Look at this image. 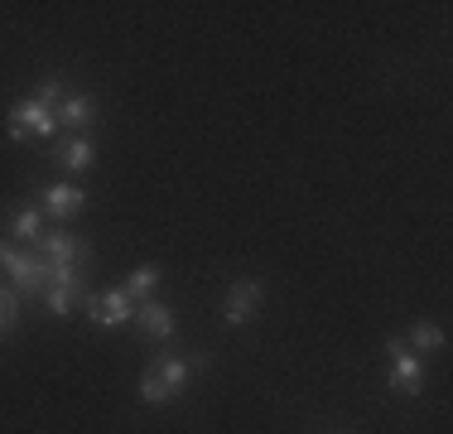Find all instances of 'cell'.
Wrapping results in <instances>:
<instances>
[{"mask_svg":"<svg viewBox=\"0 0 453 434\" xmlns=\"http://www.w3.org/2000/svg\"><path fill=\"white\" fill-rule=\"evenodd\" d=\"M82 295H88V290H44V299H39V304H44L53 319H68V314L78 309Z\"/></svg>","mask_w":453,"mask_h":434,"instance_id":"16","label":"cell"},{"mask_svg":"<svg viewBox=\"0 0 453 434\" xmlns=\"http://www.w3.org/2000/svg\"><path fill=\"white\" fill-rule=\"evenodd\" d=\"M401 338H405V347H410L415 357H439V353L449 347V333L439 329V323H429V319L410 323V329L401 333Z\"/></svg>","mask_w":453,"mask_h":434,"instance_id":"11","label":"cell"},{"mask_svg":"<svg viewBox=\"0 0 453 434\" xmlns=\"http://www.w3.org/2000/svg\"><path fill=\"white\" fill-rule=\"evenodd\" d=\"M212 357L208 353H159L155 362L140 372V406H169L193 372H208Z\"/></svg>","mask_w":453,"mask_h":434,"instance_id":"1","label":"cell"},{"mask_svg":"<svg viewBox=\"0 0 453 434\" xmlns=\"http://www.w3.org/2000/svg\"><path fill=\"white\" fill-rule=\"evenodd\" d=\"M96 116H102V102H96L92 92H68L63 97V106H58V130H68V136H82V130H92L96 126Z\"/></svg>","mask_w":453,"mask_h":434,"instance_id":"10","label":"cell"},{"mask_svg":"<svg viewBox=\"0 0 453 434\" xmlns=\"http://www.w3.org/2000/svg\"><path fill=\"white\" fill-rule=\"evenodd\" d=\"M82 319H88L96 333H106V319H102V295H96V290H88V295H82Z\"/></svg>","mask_w":453,"mask_h":434,"instance_id":"17","label":"cell"},{"mask_svg":"<svg viewBox=\"0 0 453 434\" xmlns=\"http://www.w3.org/2000/svg\"><path fill=\"white\" fill-rule=\"evenodd\" d=\"M35 208L44 213V222H73V217L88 208V189L82 183H39Z\"/></svg>","mask_w":453,"mask_h":434,"instance_id":"6","label":"cell"},{"mask_svg":"<svg viewBox=\"0 0 453 434\" xmlns=\"http://www.w3.org/2000/svg\"><path fill=\"white\" fill-rule=\"evenodd\" d=\"M44 213H39L35 208V203H25V208H19L15 217H10V227H5V236H10V242H15V246H35L39 242V236H44Z\"/></svg>","mask_w":453,"mask_h":434,"instance_id":"12","label":"cell"},{"mask_svg":"<svg viewBox=\"0 0 453 434\" xmlns=\"http://www.w3.org/2000/svg\"><path fill=\"white\" fill-rule=\"evenodd\" d=\"M44 155H49V165L63 169V174H88V169H96V136L92 130H82V136H68V130H63L53 145H44Z\"/></svg>","mask_w":453,"mask_h":434,"instance_id":"7","label":"cell"},{"mask_svg":"<svg viewBox=\"0 0 453 434\" xmlns=\"http://www.w3.org/2000/svg\"><path fill=\"white\" fill-rule=\"evenodd\" d=\"M159 285H165V270L145 260V266H135L131 275H126L121 290H126V295H131L135 304H145V299H159Z\"/></svg>","mask_w":453,"mask_h":434,"instance_id":"13","label":"cell"},{"mask_svg":"<svg viewBox=\"0 0 453 434\" xmlns=\"http://www.w3.org/2000/svg\"><path fill=\"white\" fill-rule=\"evenodd\" d=\"M261 304H265V285H261V280H251V275L232 280L226 295H222V323H226V329H246V323L261 314Z\"/></svg>","mask_w":453,"mask_h":434,"instance_id":"8","label":"cell"},{"mask_svg":"<svg viewBox=\"0 0 453 434\" xmlns=\"http://www.w3.org/2000/svg\"><path fill=\"white\" fill-rule=\"evenodd\" d=\"M323 434H348V430H323Z\"/></svg>","mask_w":453,"mask_h":434,"instance_id":"18","label":"cell"},{"mask_svg":"<svg viewBox=\"0 0 453 434\" xmlns=\"http://www.w3.org/2000/svg\"><path fill=\"white\" fill-rule=\"evenodd\" d=\"M102 319H106V333H111V329H131V319H135V299L126 295L121 285L106 290V295H102Z\"/></svg>","mask_w":453,"mask_h":434,"instance_id":"14","label":"cell"},{"mask_svg":"<svg viewBox=\"0 0 453 434\" xmlns=\"http://www.w3.org/2000/svg\"><path fill=\"white\" fill-rule=\"evenodd\" d=\"M5 136L15 140V145H53V140L63 136L58 112L44 102H35V97H25V102H15L5 112Z\"/></svg>","mask_w":453,"mask_h":434,"instance_id":"2","label":"cell"},{"mask_svg":"<svg viewBox=\"0 0 453 434\" xmlns=\"http://www.w3.org/2000/svg\"><path fill=\"white\" fill-rule=\"evenodd\" d=\"M381 353H386V391H395V396L415 400L419 391H425V357L410 353L401 333H386Z\"/></svg>","mask_w":453,"mask_h":434,"instance_id":"3","label":"cell"},{"mask_svg":"<svg viewBox=\"0 0 453 434\" xmlns=\"http://www.w3.org/2000/svg\"><path fill=\"white\" fill-rule=\"evenodd\" d=\"M0 270H5V285L19 290L25 304L44 299V280H39V256L29 246H15L10 236H0Z\"/></svg>","mask_w":453,"mask_h":434,"instance_id":"4","label":"cell"},{"mask_svg":"<svg viewBox=\"0 0 453 434\" xmlns=\"http://www.w3.org/2000/svg\"><path fill=\"white\" fill-rule=\"evenodd\" d=\"M19 314H25L19 290L15 285H0V338H15V333H19Z\"/></svg>","mask_w":453,"mask_h":434,"instance_id":"15","label":"cell"},{"mask_svg":"<svg viewBox=\"0 0 453 434\" xmlns=\"http://www.w3.org/2000/svg\"><path fill=\"white\" fill-rule=\"evenodd\" d=\"M131 329H135L145 343L169 347V343H174V333H179V314H174V304H165V299H145V304H135Z\"/></svg>","mask_w":453,"mask_h":434,"instance_id":"9","label":"cell"},{"mask_svg":"<svg viewBox=\"0 0 453 434\" xmlns=\"http://www.w3.org/2000/svg\"><path fill=\"white\" fill-rule=\"evenodd\" d=\"M29 252L39 260H53V266H92V242L78 232H68V227H44V236H39Z\"/></svg>","mask_w":453,"mask_h":434,"instance_id":"5","label":"cell"}]
</instances>
